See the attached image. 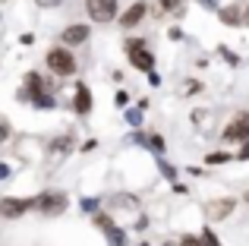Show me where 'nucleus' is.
Segmentation results:
<instances>
[{"instance_id":"obj_1","label":"nucleus","mask_w":249,"mask_h":246,"mask_svg":"<svg viewBox=\"0 0 249 246\" xmlns=\"http://www.w3.org/2000/svg\"><path fill=\"white\" fill-rule=\"evenodd\" d=\"M44 63H48V70L54 76H73L76 70H79V63H76L73 51H70L67 44H63V48H51L48 57H44Z\"/></svg>"},{"instance_id":"obj_2","label":"nucleus","mask_w":249,"mask_h":246,"mask_svg":"<svg viewBox=\"0 0 249 246\" xmlns=\"http://www.w3.org/2000/svg\"><path fill=\"white\" fill-rule=\"evenodd\" d=\"M35 209L41 211V215H48V218H57V215H63V211L70 209V199H67V193H60V190H48V193H41V196L35 199Z\"/></svg>"},{"instance_id":"obj_3","label":"nucleus","mask_w":249,"mask_h":246,"mask_svg":"<svg viewBox=\"0 0 249 246\" xmlns=\"http://www.w3.org/2000/svg\"><path fill=\"white\" fill-rule=\"evenodd\" d=\"M126 54H129V63L142 73H152L155 70V54L145 48L142 38H126Z\"/></svg>"},{"instance_id":"obj_4","label":"nucleus","mask_w":249,"mask_h":246,"mask_svg":"<svg viewBox=\"0 0 249 246\" xmlns=\"http://www.w3.org/2000/svg\"><path fill=\"white\" fill-rule=\"evenodd\" d=\"M85 13H89V19H91V22H98V25L114 22L117 0H85Z\"/></svg>"},{"instance_id":"obj_5","label":"nucleus","mask_w":249,"mask_h":246,"mask_svg":"<svg viewBox=\"0 0 249 246\" xmlns=\"http://www.w3.org/2000/svg\"><path fill=\"white\" fill-rule=\"evenodd\" d=\"M29 209H35V199H16V196L0 199V218H22Z\"/></svg>"},{"instance_id":"obj_6","label":"nucleus","mask_w":249,"mask_h":246,"mask_svg":"<svg viewBox=\"0 0 249 246\" xmlns=\"http://www.w3.org/2000/svg\"><path fill=\"white\" fill-rule=\"evenodd\" d=\"M233 209H237V199H214V202L205 205V215L208 221H224V218L233 215Z\"/></svg>"},{"instance_id":"obj_7","label":"nucleus","mask_w":249,"mask_h":246,"mask_svg":"<svg viewBox=\"0 0 249 246\" xmlns=\"http://www.w3.org/2000/svg\"><path fill=\"white\" fill-rule=\"evenodd\" d=\"M224 139L227 142H246L249 139V117L246 114H240V117H233L231 123L224 126Z\"/></svg>"},{"instance_id":"obj_8","label":"nucleus","mask_w":249,"mask_h":246,"mask_svg":"<svg viewBox=\"0 0 249 246\" xmlns=\"http://www.w3.org/2000/svg\"><path fill=\"white\" fill-rule=\"evenodd\" d=\"M89 35H91L89 25H67V29L60 32V41L67 44V48H76V44H85V41H89Z\"/></svg>"},{"instance_id":"obj_9","label":"nucleus","mask_w":249,"mask_h":246,"mask_svg":"<svg viewBox=\"0 0 249 246\" xmlns=\"http://www.w3.org/2000/svg\"><path fill=\"white\" fill-rule=\"evenodd\" d=\"M145 16H148V3H145V0H136V3L120 16V25H123V29H133V25H139Z\"/></svg>"},{"instance_id":"obj_10","label":"nucleus","mask_w":249,"mask_h":246,"mask_svg":"<svg viewBox=\"0 0 249 246\" xmlns=\"http://www.w3.org/2000/svg\"><path fill=\"white\" fill-rule=\"evenodd\" d=\"M73 111L79 114V117H85V114H91V88L85 86V82H79L76 86V98H73Z\"/></svg>"},{"instance_id":"obj_11","label":"nucleus","mask_w":249,"mask_h":246,"mask_svg":"<svg viewBox=\"0 0 249 246\" xmlns=\"http://www.w3.org/2000/svg\"><path fill=\"white\" fill-rule=\"evenodd\" d=\"M218 19L224 25H243V10H240V6H218Z\"/></svg>"},{"instance_id":"obj_12","label":"nucleus","mask_w":249,"mask_h":246,"mask_svg":"<svg viewBox=\"0 0 249 246\" xmlns=\"http://www.w3.org/2000/svg\"><path fill=\"white\" fill-rule=\"evenodd\" d=\"M104 234H107V243H110V246H126V230H123V228L110 224V228L104 230Z\"/></svg>"},{"instance_id":"obj_13","label":"nucleus","mask_w":249,"mask_h":246,"mask_svg":"<svg viewBox=\"0 0 249 246\" xmlns=\"http://www.w3.org/2000/svg\"><path fill=\"white\" fill-rule=\"evenodd\" d=\"M32 105H35V107H54L57 98H54V92H48V88H44V92L32 95Z\"/></svg>"},{"instance_id":"obj_14","label":"nucleus","mask_w":249,"mask_h":246,"mask_svg":"<svg viewBox=\"0 0 249 246\" xmlns=\"http://www.w3.org/2000/svg\"><path fill=\"white\" fill-rule=\"evenodd\" d=\"M233 155H227V152H214V155H208L205 158V164H227Z\"/></svg>"},{"instance_id":"obj_15","label":"nucleus","mask_w":249,"mask_h":246,"mask_svg":"<svg viewBox=\"0 0 249 246\" xmlns=\"http://www.w3.org/2000/svg\"><path fill=\"white\" fill-rule=\"evenodd\" d=\"M126 123H129V126H139V123H142V107H129V111H126Z\"/></svg>"},{"instance_id":"obj_16","label":"nucleus","mask_w":249,"mask_h":246,"mask_svg":"<svg viewBox=\"0 0 249 246\" xmlns=\"http://www.w3.org/2000/svg\"><path fill=\"white\" fill-rule=\"evenodd\" d=\"M202 246H221V240H218V237H214L212 230L205 228V230H202Z\"/></svg>"},{"instance_id":"obj_17","label":"nucleus","mask_w":249,"mask_h":246,"mask_svg":"<svg viewBox=\"0 0 249 246\" xmlns=\"http://www.w3.org/2000/svg\"><path fill=\"white\" fill-rule=\"evenodd\" d=\"M91 218H95V224H98L101 230H107L110 224H114V218H110V215H91Z\"/></svg>"},{"instance_id":"obj_18","label":"nucleus","mask_w":249,"mask_h":246,"mask_svg":"<svg viewBox=\"0 0 249 246\" xmlns=\"http://www.w3.org/2000/svg\"><path fill=\"white\" fill-rule=\"evenodd\" d=\"M180 246H202V237L186 234V237H180Z\"/></svg>"},{"instance_id":"obj_19","label":"nucleus","mask_w":249,"mask_h":246,"mask_svg":"<svg viewBox=\"0 0 249 246\" xmlns=\"http://www.w3.org/2000/svg\"><path fill=\"white\" fill-rule=\"evenodd\" d=\"M148 145H152L155 152H161V148H164V139H161L158 133H152V136H148Z\"/></svg>"},{"instance_id":"obj_20","label":"nucleus","mask_w":249,"mask_h":246,"mask_svg":"<svg viewBox=\"0 0 249 246\" xmlns=\"http://www.w3.org/2000/svg\"><path fill=\"white\" fill-rule=\"evenodd\" d=\"M158 3H161V10H164V13H170V10L180 6V0H158Z\"/></svg>"},{"instance_id":"obj_21","label":"nucleus","mask_w":249,"mask_h":246,"mask_svg":"<svg viewBox=\"0 0 249 246\" xmlns=\"http://www.w3.org/2000/svg\"><path fill=\"white\" fill-rule=\"evenodd\" d=\"M221 57H227V60H231V63H233V67H237V63H240V57H237V54H233V51H227V48H221Z\"/></svg>"},{"instance_id":"obj_22","label":"nucleus","mask_w":249,"mask_h":246,"mask_svg":"<svg viewBox=\"0 0 249 246\" xmlns=\"http://www.w3.org/2000/svg\"><path fill=\"white\" fill-rule=\"evenodd\" d=\"M114 101H117V107H126V105H129V95H126V92H117Z\"/></svg>"},{"instance_id":"obj_23","label":"nucleus","mask_w":249,"mask_h":246,"mask_svg":"<svg viewBox=\"0 0 249 246\" xmlns=\"http://www.w3.org/2000/svg\"><path fill=\"white\" fill-rule=\"evenodd\" d=\"M82 209L85 211H98V202H95V199H82Z\"/></svg>"},{"instance_id":"obj_24","label":"nucleus","mask_w":249,"mask_h":246,"mask_svg":"<svg viewBox=\"0 0 249 246\" xmlns=\"http://www.w3.org/2000/svg\"><path fill=\"white\" fill-rule=\"evenodd\" d=\"M186 92H189V95H193V92H202V82H193V79H189V82H186Z\"/></svg>"},{"instance_id":"obj_25","label":"nucleus","mask_w":249,"mask_h":246,"mask_svg":"<svg viewBox=\"0 0 249 246\" xmlns=\"http://www.w3.org/2000/svg\"><path fill=\"white\" fill-rule=\"evenodd\" d=\"M35 3H38V6H60L63 0H35Z\"/></svg>"},{"instance_id":"obj_26","label":"nucleus","mask_w":249,"mask_h":246,"mask_svg":"<svg viewBox=\"0 0 249 246\" xmlns=\"http://www.w3.org/2000/svg\"><path fill=\"white\" fill-rule=\"evenodd\" d=\"M240 158H243V161H249V139L243 142V148H240Z\"/></svg>"},{"instance_id":"obj_27","label":"nucleus","mask_w":249,"mask_h":246,"mask_svg":"<svg viewBox=\"0 0 249 246\" xmlns=\"http://www.w3.org/2000/svg\"><path fill=\"white\" fill-rule=\"evenodd\" d=\"M6 177H10V167H6V164H0V180H6Z\"/></svg>"},{"instance_id":"obj_28","label":"nucleus","mask_w":249,"mask_h":246,"mask_svg":"<svg viewBox=\"0 0 249 246\" xmlns=\"http://www.w3.org/2000/svg\"><path fill=\"white\" fill-rule=\"evenodd\" d=\"M243 22L249 25V6H246V10H243Z\"/></svg>"},{"instance_id":"obj_29","label":"nucleus","mask_w":249,"mask_h":246,"mask_svg":"<svg viewBox=\"0 0 249 246\" xmlns=\"http://www.w3.org/2000/svg\"><path fill=\"white\" fill-rule=\"evenodd\" d=\"M199 3H212V0H199Z\"/></svg>"},{"instance_id":"obj_30","label":"nucleus","mask_w":249,"mask_h":246,"mask_svg":"<svg viewBox=\"0 0 249 246\" xmlns=\"http://www.w3.org/2000/svg\"><path fill=\"white\" fill-rule=\"evenodd\" d=\"M246 202H249V193H246Z\"/></svg>"},{"instance_id":"obj_31","label":"nucleus","mask_w":249,"mask_h":246,"mask_svg":"<svg viewBox=\"0 0 249 246\" xmlns=\"http://www.w3.org/2000/svg\"><path fill=\"white\" fill-rule=\"evenodd\" d=\"M139 246H148V243H139Z\"/></svg>"},{"instance_id":"obj_32","label":"nucleus","mask_w":249,"mask_h":246,"mask_svg":"<svg viewBox=\"0 0 249 246\" xmlns=\"http://www.w3.org/2000/svg\"><path fill=\"white\" fill-rule=\"evenodd\" d=\"M164 246H174V243H164Z\"/></svg>"}]
</instances>
